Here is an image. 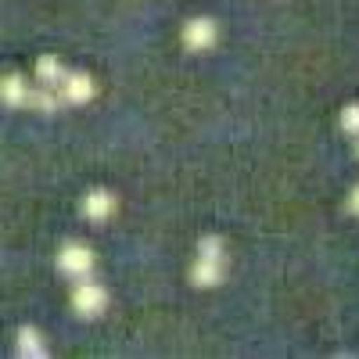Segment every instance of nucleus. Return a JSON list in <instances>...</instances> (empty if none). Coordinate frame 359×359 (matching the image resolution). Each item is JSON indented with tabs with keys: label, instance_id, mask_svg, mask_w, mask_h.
Listing matches in <instances>:
<instances>
[{
	"label": "nucleus",
	"instance_id": "39448f33",
	"mask_svg": "<svg viewBox=\"0 0 359 359\" xmlns=\"http://www.w3.org/2000/svg\"><path fill=\"white\" fill-rule=\"evenodd\" d=\"M79 212H83L90 223H104V219L115 212V198H111L108 191H90V194L83 198V205H79Z\"/></svg>",
	"mask_w": 359,
	"mask_h": 359
},
{
	"label": "nucleus",
	"instance_id": "7ed1b4c3",
	"mask_svg": "<svg viewBox=\"0 0 359 359\" xmlns=\"http://www.w3.org/2000/svg\"><path fill=\"white\" fill-rule=\"evenodd\" d=\"M57 94H62L65 104H86V101H94L97 86H94V79H90L86 72H65L62 86H57Z\"/></svg>",
	"mask_w": 359,
	"mask_h": 359
},
{
	"label": "nucleus",
	"instance_id": "423d86ee",
	"mask_svg": "<svg viewBox=\"0 0 359 359\" xmlns=\"http://www.w3.org/2000/svg\"><path fill=\"white\" fill-rule=\"evenodd\" d=\"M223 266H226V259L198 255V262H194V269H191V280H194L198 287H216V284L223 280Z\"/></svg>",
	"mask_w": 359,
	"mask_h": 359
},
{
	"label": "nucleus",
	"instance_id": "f257e3e1",
	"mask_svg": "<svg viewBox=\"0 0 359 359\" xmlns=\"http://www.w3.org/2000/svg\"><path fill=\"white\" fill-rule=\"evenodd\" d=\"M90 269H94V252L86 245H76L69 241L62 252H57V273L69 277V280H86Z\"/></svg>",
	"mask_w": 359,
	"mask_h": 359
},
{
	"label": "nucleus",
	"instance_id": "9b49d317",
	"mask_svg": "<svg viewBox=\"0 0 359 359\" xmlns=\"http://www.w3.org/2000/svg\"><path fill=\"white\" fill-rule=\"evenodd\" d=\"M341 130H345L348 137H359V101L341 111Z\"/></svg>",
	"mask_w": 359,
	"mask_h": 359
},
{
	"label": "nucleus",
	"instance_id": "f8f14e48",
	"mask_svg": "<svg viewBox=\"0 0 359 359\" xmlns=\"http://www.w3.org/2000/svg\"><path fill=\"white\" fill-rule=\"evenodd\" d=\"M348 212H352V216H359V187L348 194Z\"/></svg>",
	"mask_w": 359,
	"mask_h": 359
},
{
	"label": "nucleus",
	"instance_id": "ddd939ff",
	"mask_svg": "<svg viewBox=\"0 0 359 359\" xmlns=\"http://www.w3.org/2000/svg\"><path fill=\"white\" fill-rule=\"evenodd\" d=\"M355 155H359V147H355Z\"/></svg>",
	"mask_w": 359,
	"mask_h": 359
},
{
	"label": "nucleus",
	"instance_id": "1a4fd4ad",
	"mask_svg": "<svg viewBox=\"0 0 359 359\" xmlns=\"http://www.w3.org/2000/svg\"><path fill=\"white\" fill-rule=\"evenodd\" d=\"M65 65L62 62H57V57L54 54H47V57H40V62H36V79H40V86H62V79H65Z\"/></svg>",
	"mask_w": 359,
	"mask_h": 359
},
{
	"label": "nucleus",
	"instance_id": "9d476101",
	"mask_svg": "<svg viewBox=\"0 0 359 359\" xmlns=\"http://www.w3.org/2000/svg\"><path fill=\"white\" fill-rule=\"evenodd\" d=\"M65 101H62V94H57L54 86H36L33 94H29V108H36V111H57Z\"/></svg>",
	"mask_w": 359,
	"mask_h": 359
},
{
	"label": "nucleus",
	"instance_id": "20e7f679",
	"mask_svg": "<svg viewBox=\"0 0 359 359\" xmlns=\"http://www.w3.org/2000/svg\"><path fill=\"white\" fill-rule=\"evenodd\" d=\"M216 40H219V29L212 18H191L184 25V47L187 50H208Z\"/></svg>",
	"mask_w": 359,
	"mask_h": 359
},
{
	"label": "nucleus",
	"instance_id": "0eeeda50",
	"mask_svg": "<svg viewBox=\"0 0 359 359\" xmlns=\"http://www.w3.org/2000/svg\"><path fill=\"white\" fill-rule=\"evenodd\" d=\"M29 79H22L18 72H11V76H4L0 79V101H4L8 108H25L29 104Z\"/></svg>",
	"mask_w": 359,
	"mask_h": 359
},
{
	"label": "nucleus",
	"instance_id": "f03ea898",
	"mask_svg": "<svg viewBox=\"0 0 359 359\" xmlns=\"http://www.w3.org/2000/svg\"><path fill=\"white\" fill-rule=\"evenodd\" d=\"M72 309L79 316H101L108 309V291L94 280H76V291H72Z\"/></svg>",
	"mask_w": 359,
	"mask_h": 359
},
{
	"label": "nucleus",
	"instance_id": "6e6552de",
	"mask_svg": "<svg viewBox=\"0 0 359 359\" xmlns=\"http://www.w3.org/2000/svg\"><path fill=\"white\" fill-rule=\"evenodd\" d=\"M18 355H29V359L47 355V341L36 327H18Z\"/></svg>",
	"mask_w": 359,
	"mask_h": 359
}]
</instances>
